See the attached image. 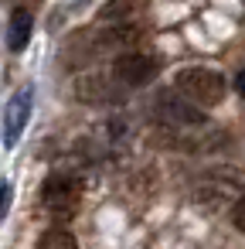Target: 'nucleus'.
Instances as JSON below:
<instances>
[{"mask_svg":"<svg viewBox=\"0 0 245 249\" xmlns=\"http://www.w3.org/2000/svg\"><path fill=\"white\" fill-rule=\"evenodd\" d=\"M174 89L194 106H214L225 99V75L204 65H187L174 75Z\"/></svg>","mask_w":245,"mask_h":249,"instance_id":"obj_1","label":"nucleus"},{"mask_svg":"<svg viewBox=\"0 0 245 249\" xmlns=\"http://www.w3.org/2000/svg\"><path fill=\"white\" fill-rule=\"evenodd\" d=\"M157 72H160V62L153 55H147V52H126V55H119L113 62V79L119 86H126V89H136V86L153 82Z\"/></svg>","mask_w":245,"mask_h":249,"instance_id":"obj_2","label":"nucleus"},{"mask_svg":"<svg viewBox=\"0 0 245 249\" xmlns=\"http://www.w3.org/2000/svg\"><path fill=\"white\" fill-rule=\"evenodd\" d=\"M41 198H45V208L58 218H72L75 208H79V184L75 178L68 174H51L41 188Z\"/></svg>","mask_w":245,"mask_h":249,"instance_id":"obj_3","label":"nucleus"},{"mask_svg":"<svg viewBox=\"0 0 245 249\" xmlns=\"http://www.w3.org/2000/svg\"><path fill=\"white\" fill-rule=\"evenodd\" d=\"M31 106H34V89L24 86L17 89L11 99H7V109H4V147H14L24 133V123L31 116Z\"/></svg>","mask_w":245,"mask_h":249,"instance_id":"obj_4","label":"nucleus"},{"mask_svg":"<svg viewBox=\"0 0 245 249\" xmlns=\"http://www.w3.org/2000/svg\"><path fill=\"white\" fill-rule=\"evenodd\" d=\"M153 109L163 120V126H197V123H204V113L194 103H187L180 96H170V92H160Z\"/></svg>","mask_w":245,"mask_h":249,"instance_id":"obj_5","label":"nucleus"},{"mask_svg":"<svg viewBox=\"0 0 245 249\" xmlns=\"http://www.w3.org/2000/svg\"><path fill=\"white\" fill-rule=\"evenodd\" d=\"M75 96L89 106H106V103H119L123 99V89L116 79H106V75H85L75 82Z\"/></svg>","mask_w":245,"mask_h":249,"instance_id":"obj_6","label":"nucleus"},{"mask_svg":"<svg viewBox=\"0 0 245 249\" xmlns=\"http://www.w3.org/2000/svg\"><path fill=\"white\" fill-rule=\"evenodd\" d=\"M143 41V28L140 24H113L109 31H102L99 38H96V48H102V52H133V45H140Z\"/></svg>","mask_w":245,"mask_h":249,"instance_id":"obj_7","label":"nucleus"},{"mask_svg":"<svg viewBox=\"0 0 245 249\" xmlns=\"http://www.w3.org/2000/svg\"><path fill=\"white\" fill-rule=\"evenodd\" d=\"M31 31H34V18H31V11L17 7V11L11 14V24H7V48H11V52H24Z\"/></svg>","mask_w":245,"mask_h":249,"instance_id":"obj_8","label":"nucleus"},{"mask_svg":"<svg viewBox=\"0 0 245 249\" xmlns=\"http://www.w3.org/2000/svg\"><path fill=\"white\" fill-rule=\"evenodd\" d=\"M140 7H143V0H109V4L99 11V21H116V24H123V21H130Z\"/></svg>","mask_w":245,"mask_h":249,"instance_id":"obj_9","label":"nucleus"},{"mask_svg":"<svg viewBox=\"0 0 245 249\" xmlns=\"http://www.w3.org/2000/svg\"><path fill=\"white\" fill-rule=\"evenodd\" d=\"M38 249H79L75 235L65 232V229H48L41 239H38Z\"/></svg>","mask_w":245,"mask_h":249,"instance_id":"obj_10","label":"nucleus"},{"mask_svg":"<svg viewBox=\"0 0 245 249\" xmlns=\"http://www.w3.org/2000/svg\"><path fill=\"white\" fill-rule=\"evenodd\" d=\"M231 225H235L238 232H245V195L231 205Z\"/></svg>","mask_w":245,"mask_h":249,"instance_id":"obj_11","label":"nucleus"},{"mask_svg":"<svg viewBox=\"0 0 245 249\" xmlns=\"http://www.w3.org/2000/svg\"><path fill=\"white\" fill-rule=\"evenodd\" d=\"M11 198H14V191H11V184L4 181V184H0V218L7 215V208H11Z\"/></svg>","mask_w":245,"mask_h":249,"instance_id":"obj_12","label":"nucleus"},{"mask_svg":"<svg viewBox=\"0 0 245 249\" xmlns=\"http://www.w3.org/2000/svg\"><path fill=\"white\" fill-rule=\"evenodd\" d=\"M235 89H238V96H245V69L238 72V79H235Z\"/></svg>","mask_w":245,"mask_h":249,"instance_id":"obj_13","label":"nucleus"}]
</instances>
